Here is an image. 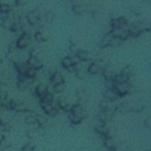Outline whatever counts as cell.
<instances>
[{
  "label": "cell",
  "instance_id": "20",
  "mask_svg": "<svg viewBox=\"0 0 151 151\" xmlns=\"http://www.w3.org/2000/svg\"><path fill=\"white\" fill-rule=\"evenodd\" d=\"M72 9L76 14H83L86 12V6L84 4H76V5H73Z\"/></svg>",
  "mask_w": 151,
  "mask_h": 151
},
{
  "label": "cell",
  "instance_id": "18",
  "mask_svg": "<svg viewBox=\"0 0 151 151\" xmlns=\"http://www.w3.org/2000/svg\"><path fill=\"white\" fill-rule=\"evenodd\" d=\"M54 98H55V96H54L51 91H48L46 94H44V96L39 99V103H53Z\"/></svg>",
  "mask_w": 151,
  "mask_h": 151
},
{
  "label": "cell",
  "instance_id": "6",
  "mask_svg": "<svg viewBox=\"0 0 151 151\" xmlns=\"http://www.w3.org/2000/svg\"><path fill=\"white\" fill-rule=\"evenodd\" d=\"M113 88H114V91L117 92V94L119 97H124V96H126L131 92L130 81H127V83H114Z\"/></svg>",
  "mask_w": 151,
  "mask_h": 151
},
{
  "label": "cell",
  "instance_id": "13",
  "mask_svg": "<svg viewBox=\"0 0 151 151\" xmlns=\"http://www.w3.org/2000/svg\"><path fill=\"white\" fill-rule=\"evenodd\" d=\"M24 120H25V124L38 127V125H37V114H35V113H33V112H31V111H29V112H26Z\"/></svg>",
  "mask_w": 151,
  "mask_h": 151
},
{
  "label": "cell",
  "instance_id": "24",
  "mask_svg": "<svg viewBox=\"0 0 151 151\" xmlns=\"http://www.w3.org/2000/svg\"><path fill=\"white\" fill-rule=\"evenodd\" d=\"M5 139H6V134H5V132H4L2 130H0V144H1Z\"/></svg>",
  "mask_w": 151,
  "mask_h": 151
},
{
  "label": "cell",
  "instance_id": "15",
  "mask_svg": "<svg viewBox=\"0 0 151 151\" xmlns=\"http://www.w3.org/2000/svg\"><path fill=\"white\" fill-rule=\"evenodd\" d=\"M76 55L78 57L80 63H85V61H88L91 59V53L88 51H85V50H81V48L78 51V53Z\"/></svg>",
  "mask_w": 151,
  "mask_h": 151
},
{
  "label": "cell",
  "instance_id": "23",
  "mask_svg": "<svg viewBox=\"0 0 151 151\" xmlns=\"http://www.w3.org/2000/svg\"><path fill=\"white\" fill-rule=\"evenodd\" d=\"M27 2L25 0H18V1H14V6H24L26 5Z\"/></svg>",
  "mask_w": 151,
  "mask_h": 151
},
{
  "label": "cell",
  "instance_id": "7",
  "mask_svg": "<svg viewBox=\"0 0 151 151\" xmlns=\"http://www.w3.org/2000/svg\"><path fill=\"white\" fill-rule=\"evenodd\" d=\"M48 91H50V86H48V84L45 83V81H42V80L38 81V83L35 84V86H34V90H33L34 96H35L37 98H39V99H40L44 94H46Z\"/></svg>",
  "mask_w": 151,
  "mask_h": 151
},
{
  "label": "cell",
  "instance_id": "8",
  "mask_svg": "<svg viewBox=\"0 0 151 151\" xmlns=\"http://www.w3.org/2000/svg\"><path fill=\"white\" fill-rule=\"evenodd\" d=\"M26 63H27V65H28L29 68H33V70H35L38 72L44 68V61L39 57H28L27 60H26Z\"/></svg>",
  "mask_w": 151,
  "mask_h": 151
},
{
  "label": "cell",
  "instance_id": "12",
  "mask_svg": "<svg viewBox=\"0 0 151 151\" xmlns=\"http://www.w3.org/2000/svg\"><path fill=\"white\" fill-rule=\"evenodd\" d=\"M116 74H117V72L113 70V67H111L109 65L103 70V76H104L105 81H113Z\"/></svg>",
  "mask_w": 151,
  "mask_h": 151
},
{
  "label": "cell",
  "instance_id": "26",
  "mask_svg": "<svg viewBox=\"0 0 151 151\" xmlns=\"http://www.w3.org/2000/svg\"><path fill=\"white\" fill-rule=\"evenodd\" d=\"M0 151H1V149H0Z\"/></svg>",
  "mask_w": 151,
  "mask_h": 151
},
{
  "label": "cell",
  "instance_id": "10",
  "mask_svg": "<svg viewBox=\"0 0 151 151\" xmlns=\"http://www.w3.org/2000/svg\"><path fill=\"white\" fill-rule=\"evenodd\" d=\"M48 80H50L51 85H57V84L65 83V77H64V74L60 71H55L52 76L48 77Z\"/></svg>",
  "mask_w": 151,
  "mask_h": 151
},
{
  "label": "cell",
  "instance_id": "5",
  "mask_svg": "<svg viewBox=\"0 0 151 151\" xmlns=\"http://www.w3.org/2000/svg\"><path fill=\"white\" fill-rule=\"evenodd\" d=\"M78 63H80V61H79V59H78V57H77L76 54L65 55V57H63L61 60H60V65H61L65 70L71 68L72 66H74V65L78 64Z\"/></svg>",
  "mask_w": 151,
  "mask_h": 151
},
{
  "label": "cell",
  "instance_id": "2",
  "mask_svg": "<svg viewBox=\"0 0 151 151\" xmlns=\"http://www.w3.org/2000/svg\"><path fill=\"white\" fill-rule=\"evenodd\" d=\"M32 41H33V39H32L31 33H21L20 35H18V38L15 40V45L19 51H24L31 46Z\"/></svg>",
  "mask_w": 151,
  "mask_h": 151
},
{
  "label": "cell",
  "instance_id": "3",
  "mask_svg": "<svg viewBox=\"0 0 151 151\" xmlns=\"http://www.w3.org/2000/svg\"><path fill=\"white\" fill-rule=\"evenodd\" d=\"M41 17H42V12L40 9H32L29 11L26 15H25V20L27 22L28 26H37L40 20H41Z\"/></svg>",
  "mask_w": 151,
  "mask_h": 151
},
{
  "label": "cell",
  "instance_id": "17",
  "mask_svg": "<svg viewBox=\"0 0 151 151\" xmlns=\"http://www.w3.org/2000/svg\"><path fill=\"white\" fill-rule=\"evenodd\" d=\"M103 143H104V146L107 149V150H112L116 147V144H114V140L113 138L110 136V137H105L103 138Z\"/></svg>",
  "mask_w": 151,
  "mask_h": 151
},
{
  "label": "cell",
  "instance_id": "21",
  "mask_svg": "<svg viewBox=\"0 0 151 151\" xmlns=\"http://www.w3.org/2000/svg\"><path fill=\"white\" fill-rule=\"evenodd\" d=\"M67 119H68V122H70L72 125H78V124H80V123L83 122L80 118L76 117V116L72 114L71 112H67Z\"/></svg>",
  "mask_w": 151,
  "mask_h": 151
},
{
  "label": "cell",
  "instance_id": "22",
  "mask_svg": "<svg viewBox=\"0 0 151 151\" xmlns=\"http://www.w3.org/2000/svg\"><path fill=\"white\" fill-rule=\"evenodd\" d=\"M144 126L149 130H151V117H147L145 120H144Z\"/></svg>",
  "mask_w": 151,
  "mask_h": 151
},
{
  "label": "cell",
  "instance_id": "4",
  "mask_svg": "<svg viewBox=\"0 0 151 151\" xmlns=\"http://www.w3.org/2000/svg\"><path fill=\"white\" fill-rule=\"evenodd\" d=\"M129 27V21L126 18L124 17H116V18H112L110 20V28H111V32L113 31H119V29H124V28H127Z\"/></svg>",
  "mask_w": 151,
  "mask_h": 151
},
{
  "label": "cell",
  "instance_id": "16",
  "mask_svg": "<svg viewBox=\"0 0 151 151\" xmlns=\"http://www.w3.org/2000/svg\"><path fill=\"white\" fill-rule=\"evenodd\" d=\"M66 90V84L61 83V84H57V85H52V90H50L53 94H60Z\"/></svg>",
  "mask_w": 151,
  "mask_h": 151
},
{
  "label": "cell",
  "instance_id": "9",
  "mask_svg": "<svg viewBox=\"0 0 151 151\" xmlns=\"http://www.w3.org/2000/svg\"><path fill=\"white\" fill-rule=\"evenodd\" d=\"M70 112H71L72 114H74L76 117L80 118L81 120L85 119V118L87 117V111L85 110L84 105H80V104H76V105H73V106L71 107Z\"/></svg>",
  "mask_w": 151,
  "mask_h": 151
},
{
  "label": "cell",
  "instance_id": "14",
  "mask_svg": "<svg viewBox=\"0 0 151 151\" xmlns=\"http://www.w3.org/2000/svg\"><path fill=\"white\" fill-rule=\"evenodd\" d=\"M32 39H33L35 42L40 44V42H44V41L47 40V35H46V33H45L44 31L39 29V31H35V32H34V34L32 35Z\"/></svg>",
  "mask_w": 151,
  "mask_h": 151
},
{
  "label": "cell",
  "instance_id": "25",
  "mask_svg": "<svg viewBox=\"0 0 151 151\" xmlns=\"http://www.w3.org/2000/svg\"><path fill=\"white\" fill-rule=\"evenodd\" d=\"M5 109V105H4V103L2 101H0V111H2Z\"/></svg>",
  "mask_w": 151,
  "mask_h": 151
},
{
  "label": "cell",
  "instance_id": "1",
  "mask_svg": "<svg viewBox=\"0 0 151 151\" xmlns=\"http://www.w3.org/2000/svg\"><path fill=\"white\" fill-rule=\"evenodd\" d=\"M107 66L106 61L104 59H97V60H93L88 64L86 71L88 74L91 76H96V74H99L100 72H103V70Z\"/></svg>",
  "mask_w": 151,
  "mask_h": 151
},
{
  "label": "cell",
  "instance_id": "11",
  "mask_svg": "<svg viewBox=\"0 0 151 151\" xmlns=\"http://www.w3.org/2000/svg\"><path fill=\"white\" fill-rule=\"evenodd\" d=\"M103 98H104V100H106L109 103H113V101H116L119 98V96L117 94V92L114 91V88H107V90L104 91Z\"/></svg>",
  "mask_w": 151,
  "mask_h": 151
},
{
  "label": "cell",
  "instance_id": "19",
  "mask_svg": "<svg viewBox=\"0 0 151 151\" xmlns=\"http://www.w3.org/2000/svg\"><path fill=\"white\" fill-rule=\"evenodd\" d=\"M13 11V7L8 2H0V14H6Z\"/></svg>",
  "mask_w": 151,
  "mask_h": 151
}]
</instances>
